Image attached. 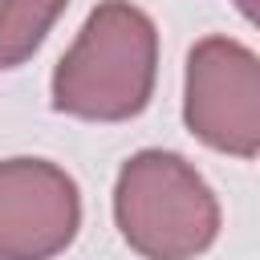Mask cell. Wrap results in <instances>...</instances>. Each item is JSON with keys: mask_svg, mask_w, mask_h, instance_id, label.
<instances>
[{"mask_svg": "<svg viewBox=\"0 0 260 260\" xmlns=\"http://www.w3.org/2000/svg\"><path fill=\"white\" fill-rule=\"evenodd\" d=\"M81 228V191L49 158L0 162V260H53Z\"/></svg>", "mask_w": 260, "mask_h": 260, "instance_id": "277c9868", "label": "cell"}, {"mask_svg": "<svg viewBox=\"0 0 260 260\" xmlns=\"http://www.w3.org/2000/svg\"><path fill=\"white\" fill-rule=\"evenodd\" d=\"M114 223L142 260H195L219 236V199L175 150H138L114 183Z\"/></svg>", "mask_w": 260, "mask_h": 260, "instance_id": "7a4b0ae2", "label": "cell"}, {"mask_svg": "<svg viewBox=\"0 0 260 260\" xmlns=\"http://www.w3.org/2000/svg\"><path fill=\"white\" fill-rule=\"evenodd\" d=\"M187 130L232 158L260 154V57L232 37H203L187 53Z\"/></svg>", "mask_w": 260, "mask_h": 260, "instance_id": "3957f363", "label": "cell"}, {"mask_svg": "<svg viewBox=\"0 0 260 260\" xmlns=\"http://www.w3.org/2000/svg\"><path fill=\"white\" fill-rule=\"evenodd\" d=\"M158 77V28L130 0H102L53 69V110L81 122L138 118Z\"/></svg>", "mask_w": 260, "mask_h": 260, "instance_id": "6da1fadb", "label": "cell"}, {"mask_svg": "<svg viewBox=\"0 0 260 260\" xmlns=\"http://www.w3.org/2000/svg\"><path fill=\"white\" fill-rule=\"evenodd\" d=\"M69 0H0V69L24 65Z\"/></svg>", "mask_w": 260, "mask_h": 260, "instance_id": "5b68a950", "label": "cell"}, {"mask_svg": "<svg viewBox=\"0 0 260 260\" xmlns=\"http://www.w3.org/2000/svg\"><path fill=\"white\" fill-rule=\"evenodd\" d=\"M236 8L244 12V20H252L260 28V0H236Z\"/></svg>", "mask_w": 260, "mask_h": 260, "instance_id": "8992f818", "label": "cell"}]
</instances>
